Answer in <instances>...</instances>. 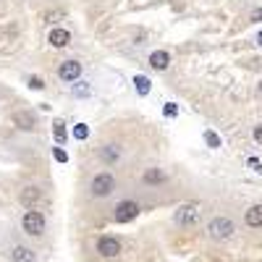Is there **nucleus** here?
<instances>
[{"mask_svg": "<svg viewBox=\"0 0 262 262\" xmlns=\"http://www.w3.org/2000/svg\"><path fill=\"white\" fill-rule=\"evenodd\" d=\"M163 113H165L168 118H176V116H179V105H176V102H165Z\"/></svg>", "mask_w": 262, "mask_h": 262, "instance_id": "nucleus-22", "label": "nucleus"}, {"mask_svg": "<svg viewBox=\"0 0 262 262\" xmlns=\"http://www.w3.org/2000/svg\"><path fill=\"white\" fill-rule=\"evenodd\" d=\"M86 137H90V126H86V123H76V126H74V139L84 142Z\"/></svg>", "mask_w": 262, "mask_h": 262, "instance_id": "nucleus-19", "label": "nucleus"}, {"mask_svg": "<svg viewBox=\"0 0 262 262\" xmlns=\"http://www.w3.org/2000/svg\"><path fill=\"white\" fill-rule=\"evenodd\" d=\"M247 165H249L252 170H257V173H262V160H257V158H249V160H247Z\"/></svg>", "mask_w": 262, "mask_h": 262, "instance_id": "nucleus-25", "label": "nucleus"}, {"mask_svg": "<svg viewBox=\"0 0 262 262\" xmlns=\"http://www.w3.org/2000/svg\"><path fill=\"white\" fill-rule=\"evenodd\" d=\"M11 259H13V262H37L34 252H32L29 247H24V244L13 247V252H11Z\"/></svg>", "mask_w": 262, "mask_h": 262, "instance_id": "nucleus-15", "label": "nucleus"}, {"mask_svg": "<svg viewBox=\"0 0 262 262\" xmlns=\"http://www.w3.org/2000/svg\"><path fill=\"white\" fill-rule=\"evenodd\" d=\"M244 223L249 228H262V205H252L247 212H244Z\"/></svg>", "mask_w": 262, "mask_h": 262, "instance_id": "nucleus-13", "label": "nucleus"}, {"mask_svg": "<svg viewBox=\"0 0 262 262\" xmlns=\"http://www.w3.org/2000/svg\"><path fill=\"white\" fill-rule=\"evenodd\" d=\"M149 66H152L155 71H165L168 66H170V55H168L165 50H155V53L149 55Z\"/></svg>", "mask_w": 262, "mask_h": 262, "instance_id": "nucleus-14", "label": "nucleus"}, {"mask_svg": "<svg viewBox=\"0 0 262 262\" xmlns=\"http://www.w3.org/2000/svg\"><path fill=\"white\" fill-rule=\"evenodd\" d=\"M97 254L105 257V259H116L121 254V242L113 238V236H102L97 242Z\"/></svg>", "mask_w": 262, "mask_h": 262, "instance_id": "nucleus-6", "label": "nucleus"}, {"mask_svg": "<svg viewBox=\"0 0 262 262\" xmlns=\"http://www.w3.org/2000/svg\"><path fill=\"white\" fill-rule=\"evenodd\" d=\"M71 95H74V97H90V95H92V86H90V81H74V86H71Z\"/></svg>", "mask_w": 262, "mask_h": 262, "instance_id": "nucleus-17", "label": "nucleus"}, {"mask_svg": "<svg viewBox=\"0 0 262 262\" xmlns=\"http://www.w3.org/2000/svg\"><path fill=\"white\" fill-rule=\"evenodd\" d=\"M11 123L21 131H37V118L32 116V111H16L11 113Z\"/></svg>", "mask_w": 262, "mask_h": 262, "instance_id": "nucleus-7", "label": "nucleus"}, {"mask_svg": "<svg viewBox=\"0 0 262 262\" xmlns=\"http://www.w3.org/2000/svg\"><path fill=\"white\" fill-rule=\"evenodd\" d=\"M58 76L63 79V81H79V76H81V63L79 60H63L60 66H58Z\"/></svg>", "mask_w": 262, "mask_h": 262, "instance_id": "nucleus-8", "label": "nucleus"}, {"mask_svg": "<svg viewBox=\"0 0 262 262\" xmlns=\"http://www.w3.org/2000/svg\"><path fill=\"white\" fill-rule=\"evenodd\" d=\"M252 139L262 147V123H257V126H254V131H252Z\"/></svg>", "mask_w": 262, "mask_h": 262, "instance_id": "nucleus-24", "label": "nucleus"}, {"mask_svg": "<svg viewBox=\"0 0 262 262\" xmlns=\"http://www.w3.org/2000/svg\"><path fill=\"white\" fill-rule=\"evenodd\" d=\"M48 42H50L53 48H69L71 45V32L69 29H50Z\"/></svg>", "mask_w": 262, "mask_h": 262, "instance_id": "nucleus-10", "label": "nucleus"}, {"mask_svg": "<svg viewBox=\"0 0 262 262\" xmlns=\"http://www.w3.org/2000/svg\"><path fill=\"white\" fill-rule=\"evenodd\" d=\"M21 228H24V233L27 236H42L45 233V215H42L39 210H27L24 212V217H21Z\"/></svg>", "mask_w": 262, "mask_h": 262, "instance_id": "nucleus-3", "label": "nucleus"}, {"mask_svg": "<svg viewBox=\"0 0 262 262\" xmlns=\"http://www.w3.org/2000/svg\"><path fill=\"white\" fill-rule=\"evenodd\" d=\"M121 144H102L100 147V158H102V163L105 165H116L118 160H121Z\"/></svg>", "mask_w": 262, "mask_h": 262, "instance_id": "nucleus-9", "label": "nucleus"}, {"mask_svg": "<svg viewBox=\"0 0 262 262\" xmlns=\"http://www.w3.org/2000/svg\"><path fill=\"white\" fill-rule=\"evenodd\" d=\"M168 181V173L163 168H147L144 170V184L147 186H158V184H165Z\"/></svg>", "mask_w": 262, "mask_h": 262, "instance_id": "nucleus-12", "label": "nucleus"}, {"mask_svg": "<svg viewBox=\"0 0 262 262\" xmlns=\"http://www.w3.org/2000/svg\"><path fill=\"white\" fill-rule=\"evenodd\" d=\"M249 21H252V24H259V21H262V8H254L249 13Z\"/></svg>", "mask_w": 262, "mask_h": 262, "instance_id": "nucleus-26", "label": "nucleus"}, {"mask_svg": "<svg viewBox=\"0 0 262 262\" xmlns=\"http://www.w3.org/2000/svg\"><path fill=\"white\" fill-rule=\"evenodd\" d=\"M233 233H236V223L226 215H217L207 223V236L212 238V242H228Z\"/></svg>", "mask_w": 262, "mask_h": 262, "instance_id": "nucleus-1", "label": "nucleus"}, {"mask_svg": "<svg viewBox=\"0 0 262 262\" xmlns=\"http://www.w3.org/2000/svg\"><path fill=\"white\" fill-rule=\"evenodd\" d=\"M39 196H42V194H39V189L29 184V186H24V189H21L18 200H21V205H24L27 210H32V207H34V205L39 202Z\"/></svg>", "mask_w": 262, "mask_h": 262, "instance_id": "nucleus-11", "label": "nucleus"}, {"mask_svg": "<svg viewBox=\"0 0 262 262\" xmlns=\"http://www.w3.org/2000/svg\"><path fill=\"white\" fill-rule=\"evenodd\" d=\"M257 95H259V97H262V79H259V81H257Z\"/></svg>", "mask_w": 262, "mask_h": 262, "instance_id": "nucleus-27", "label": "nucleus"}, {"mask_svg": "<svg viewBox=\"0 0 262 262\" xmlns=\"http://www.w3.org/2000/svg\"><path fill=\"white\" fill-rule=\"evenodd\" d=\"M113 189H116V179L111 176V173H97V176L92 179V184H90V191H92V196H97V200L111 196Z\"/></svg>", "mask_w": 262, "mask_h": 262, "instance_id": "nucleus-4", "label": "nucleus"}, {"mask_svg": "<svg viewBox=\"0 0 262 262\" xmlns=\"http://www.w3.org/2000/svg\"><path fill=\"white\" fill-rule=\"evenodd\" d=\"M134 90L144 97V95H149V90H152V81L147 79V76H142V74H137L134 76Z\"/></svg>", "mask_w": 262, "mask_h": 262, "instance_id": "nucleus-16", "label": "nucleus"}, {"mask_svg": "<svg viewBox=\"0 0 262 262\" xmlns=\"http://www.w3.org/2000/svg\"><path fill=\"white\" fill-rule=\"evenodd\" d=\"M205 142H207V147H212V149L221 147V137H217L212 128H207V131H205Z\"/></svg>", "mask_w": 262, "mask_h": 262, "instance_id": "nucleus-20", "label": "nucleus"}, {"mask_svg": "<svg viewBox=\"0 0 262 262\" xmlns=\"http://www.w3.org/2000/svg\"><path fill=\"white\" fill-rule=\"evenodd\" d=\"M137 215H139V205L131 202V200H126V202H121V205L113 210V221H116V223H131Z\"/></svg>", "mask_w": 262, "mask_h": 262, "instance_id": "nucleus-5", "label": "nucleus"}, {"mask_svg": "<svg viewBox=\"0 0 262 262\" xmlns=\"http://www.w3.org/2000/svg\"><path fill=\"white\" fill-rule=\"evenodd\" d=\"M200 217H202V207L196 202H184V205H179L176 212H173V221H176L181 228H194L196 223H200Z\"/></svg>", "mask_w": 262, "mask_h": 262, "instance_id": "nucleus-2", "label": "nucleus"}, {"mask_svg": "<svg viewBox=\"0 0 262 262\" xmlns=\"http://www.w3.org/2000/svg\"><path fill=\"white\" fill-rule=\"evenodd\" d=\"M27 84H29V90H37V92H39V90H45V81H42L39 76H29Z\"/></svg>", "mask_w": 262, "mask_h": 262, "instance_id": "nucleus-21", "label": "nucleus"}, {"mask_svg": "<svg viewBox=\"0 0 262 262\" xmlns=\"http://www.w3.org/2000/svg\"><path fill=\"white\" fill-rule=\"evenodd\" d=\"M53 134L58 144H66V123L63 121H53Z\"/></svg>", "mask_w": 262, "mask_h": 262, "instance_id": "nucleus-18", "label": "nucleus"}, {"mask_svg": "<svg viewBox=\"0 0 262 262\" xmlns=\"http://www.w3.org/2000/svg\"><path fill=\"white\" fill-rule=\"evenodd\" d=\"M53 158H55L58 163H69V155H66L60 147H53Z\"/></svg>", "mask_w": 262, "mask_h": 262, "instance_id": "nucleus-23", "label": "nucleus"}, {"mask_svg": "<svg viewBox=\"0 0 262 262\" xmlns=\"http://www.w3.org/2000/svg\"><path fill=\"white\" fill-rule=\"evenodd\" d=\"M257 45H259V48H262V32H259V34H257Z\"/></svg>", "mask_w": 262, "mask_h": 262, "instance_id": "nucleus-28", "label": "nucleus"}]
</instances>
